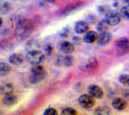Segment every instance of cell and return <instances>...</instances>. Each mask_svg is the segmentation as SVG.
<instances>
[{
    "label": "cell",
    "mask_w": 129,
    "mask_h": 115,
    "mask_svg": "<svg viewBox=\"0 0 129 115\" xmlns=\"http://www.w3.org/2000/svg\"><path fill=\"white\" fill-rule=\"evenodd\" d=\"M31 31H32V24H31L30 21L23 20L17 25V28H16V36L20 39L27 38L30 35Z\"/></svg>",
    "instance_id": "6da1fadb"
},
{
    "label": "cell",
    "mask_w": 129,
    "mask_h": 115,
    "mask_svg": "<svg viewBox=\"0 0 129 115\" xmlns=\"http://www.w3.org/2000/svg\"><path fill=\"white\" fill-rule=\"evenodd\" d=\"M46 76V71L39 64L33 65L31 68V74L29 76V81L32 84H37L41 82Z\"/></svg>",
    "instance_id": "7a4b0ae2"
},
{
    "label": "cell",
    "mask_w": 129,
    "mask_h": 115,
    "mask_svg": "<svg viewBox=\"0 0 129 115\" xmlns=\"http://www.w3.org/2000/svg\"><path fill=\"white\" fill-rule=\"evenodd\" d=\"M25 59L31 65L40 64L44 59V55L40 50H32L29 51L26 54Z\"/></svg>",
    "instance_id": "3957f363"
},
{
    "label": "cell",
    "mask_w": 129,
    "mask_h": 115,
    "mask_svg": "<svg viewBox=\"0 0 129 115\" xmlns=\"http://www.w3.org/2000/svg\"><path fill=\"white\" fill-rule=\"evenodd\" d=\"M116 53L119 55H124L129 51V39L127 37H120L115 43Z\"/></svg>",
    "instance_id": "277c9868"
},
{
    "label": "cell",
    "mask_w": 129,
    "mask_h": 115,
    "mask_svg": "<svg viewBox=\"0 0 129 115\" xmlns=\"http://www.w3.org/2000/svg\"><path fill=\"white\" fill-rule=\"evenodd\" d=\"M105 20L108 22L109 26H114V25L120 23V20H121V16L118 11L108 10L105 14Z\"/></svg>",
    "instance_id": "5b68a950"
},
{
    "label": "cell",
    "mask_w": 129,
    "mask_h": 115,
    "mask_svg": "<svg viewBox=\"0 0 129 115\" xmlns=\"http://www.w3.org/2000/svg\"><path fill=\"white\" fill-rule=\"evenodd\" d=\"M78 103L82 107L90 109L94 106V98L90 94H82L78 98Z\"/></svg>",
    "instance_id": "8992f818"
},
{
    "label": "cell",
    "mask_w": 129,
    "mask_h": 115,
    "mask_svg": "<svg viewBox=\"0 0 129 115\" xmlns=\"http://www.w3.org/2000/svg\"><path fill=\"white\" fill-rule=\"evenodd\" d=\"M88 93L95 99H101L103 96V90L98 85H90L88 88Z\"/></svg>",
    "instance_id": "52a82bcc"
},
{
    "label": "cell",
    "mask_w": 129,
    "mask_h": 115,
    "mask_svg": "<svg viewBox=\"0 0 129 115\" xmlns=\"http://www.w3.org/2000/svg\"><path fill=\"white\" fill-rule=\"evenodd\" d=\"M111 39H112L111 33L108 32V31H104V32H101L98 35L97 42L100 45H106L111 41Z\"/></svg>",
    "instance_id": "ba28073f"
},
{
    "label": "cell",
    "mask_w": 129,
    "mask_h": 115,
    "mask_svg": "<svg viewBox=\"0 0 129 115\" xmlns=\"http://www.w3.org/2000/svg\"><path fill=\"white\" fill-rule=\"evenodd\" d=\"M112 106L118 111H123L127 106V102L122 98H116L112 101Z\"/></svg>",
    "instance_id": "9c48e42d"
},
{
    "label": "cell",
    "mask_w": 129,
    "mask_h": 115,
    "mask_svg": "<svg viewBox=\"0 0 129 115\" xmlns=\"http://www.w3.org/2000/svg\"><path fill=\"white\" fill-rule=\"evenodd\" d=\"M88 24L85 21H79L75 25V31L77 34H84L88 32Z\"/></svg>",
    "instance_id": "30bf717a"
},
{
    "label": "cell",
    "mask_w": 129,
    "mask_h": 115,
    "mask_svg": "<svg viewBox=\"0 0 129 115\" xmlns=\"http://www.w3.org/2000/svg\"><path fill=\"white\" fill-rule=\"evenodd\" d=\"M59 49H60L61 52L69 54V53H72L75 50V46L73 43L64 41V42H61L60 44H59Z\"/></svg>",
    "instance_id": "8fae6325"
},
{
    "label": "cell",
    "mask_w": 129,
    "mask_h": 115,
    "mask_svg": "<svg viewBox=\"0 0 129 115\" xmlns=\"http://www.w3.org/2000/svg\"><path fill=\"white\" fill-rule=\"evenodd\" d=\"M9 61L13 65H21L24 61V56L22 54H13L9 57Z\"/></svg>",
    "instance_id": "7c38bea8"
},
{
    "label": "cell",
    "mask_w": 129,
    "mask_h": 115,
    "mask_svg": "<svg viewBox=\"0 0 129 115\" xmlns=\"http://www.w3.org/2000/svg\"><path fill=\"white\" fill-rule=\"evenodd\" d=\"M97 37H98V34L94 31H88L86 32L84 37H83V41L87 43H93L97 40Z\"/></svg>",
    "instance_id": "4fadbf2b"
},
{
    "label": "cell",
    "mask_w": 129,
    "mask_h": 115,
    "mask_svg": "<svg viewBox=\"0 0 129 115\" xmlns=\"http://www.w3.org/2000/svg\"><path fill=\"white\" fill-rule=\"evenodd\" d=\"M16 103H17V98L12 94L5 95V97L3 98V104L5 105V106H11L15 105Z\"/></svg>",
    "instance_id": "5bb4252c"
},
{
    "label": "cell",
    "mask_w": 129,
    "mask_h": 115,
    "mask_svg": "<svg viewBox=\"0 0 129 115\" xmlns=\"http://www.w3.org/2000/svg\"><path fill=\"white\" fill-rule=\"evenodd\" d=\"M39 48H40V43L37 40H31V41L28 42L26 44L27 52L32 51V50H39Z\"/></svg>",
    "instance_id": "9a60e30c"
},
{
    "label": "cell",
    "mask_w": 129,
    "mask_h": 115,
    "mask_svg": "<svg viewBox=\"0 0 129 115\" xmlns=\"http://www.w3.org/2000/svg\"><path fill=\"white\" fill-rule=\"evenodd\" d=\"M0 92L5 95L11 94L13 92V86L11 84H10V83L3 84L1 87H0Z\"/></svg>",
    "instance_id": "2e32d148"
},
{
    "label": "cell",
    "mask_w": 129,
    "mask_h": 115,
    "mask_svg": "<svg viewBox=\"0 0 129 115\" xmlns=\"http://www.w3.org/2000/svg\"><path fill=\"white\" fill-rule=\"evenodd\" d=\"M11 68L5 62H0V76H5L10 73Z\"/></svg>",
    "instance_id": "e0dca14e"
},
{
    "label": "cell",
    "mask_w": 129,
    "mask_h": 115,
    "mask_svg": "<svg viewBox=\"0 0 129 115\" xmlns=\"http://www.w3.org/2000/svg\"><path fill=\"white\" fill-rule=\"evenodd\" d=\"M108 26L109 24L108 23V22H107L106 20H102L100 21L98 23H97V30L100 31V32H104V31H108Z\"/></svg>",
    "instance_id": "ac0fdd59"
},
{
    "label": "cell",
    "mask_w": 129,
    "mask_h": 115,
    "mask_svg": "<svg viewBox=\"0 0 129 115\" xmlns=\"http://www.w3.org/2000/svg\"><path fill=\"white\" fill-rule=\"evenodd\" d=\"M95 114H100V115H108L111 113L110 109L107 106H100L94 111Z\"/></svg>",
    "instance_id": "d6986e66"
},
{
    "label": "cell",
    "mask_w": 129,
    "mask_h": 115,
    "mask_svg": "<svg viewBox=\"0 0 129 115\" xmlns=\"http://www.w3.org/2000/svg\"><path fill=\"white\" fill-rule=\"evenodd\" d=\"M10 10L9 3L6 1H0V14H6Z\"/></svg>",
    "instance_id": "ffe728a7"
},
{
    "label": "cell",
    "mask_w": 129,
    "mask_h": 115,
    "mask_svg": "<svg viewBox=\"0 0 129 115\" xmlns=\"http://www.w3.org/2000/svg\"><path fill=\"white\" fill-rule=\"evenodd\" d=\"M120 14L121 16V18L129 19V5H125L120 9Z\"/></svg>",
    "instance_id": "44dd1931"
},
{
    "label": "cell",
    "mask_w": 129,
    "mask_h": 115,
    "mask_svg": "<svg viewBox=\"0 0 129 115\" xmlns=\"http://www.w3.org/2000/svg\"><path fill=\"white\" fill-rule=\"evenodd\" d=\"M119 81L121 84L126 87H129V74H122L120 76Z\"/></svg>",
    "instance_id": "7402d4cb"
},
{
    "label": "cell",
    "mask_w": 129,
    "mask_h": 115,
    "mask_svg": "<svg viewBox=\"0 0 129 115\" xmlns=\"http://www.w3.org/2000/svg\"><path fill=\"white\" fill-rule=\"evenodd\" d=\"M96 66H97L96 59L93 58V59H90V60H88V63H87V65H86V68H87L88 70H89V69H94Z\"/></svg>",
    "instance_id": "603a6c76"
},
{
    "label": "cell",
    "mask_w": 129,
    "mask_h": 115,
    "mask_svg": "<svg viewBox=\"0 0 129 115\" xmlns=\"http://www.w3.org/2000/svg\"><path fill=\"white\" fill-rule=\"evenodd\" d=\"M61 113L64 114V115H75V114H77V112L71 107H67V108L63 109Z\"/></svg>",
    "instance_id": "cb8c5ba5"
},
{
    "label": "cell",
    "mask_w": 129,
    "mask_h": 115,
    "mask_svg": "<svg viewBox=\"0 0 129 115\" xmlns=\"http://www.w3.org/2000/svg\"><path fill=\"white\" fill-rule=\"evenodd\" d=\"M74 60V58H73L72 56H70V55H67V56H65L64 58H63V63H64L65 66L67 67H70L71 65L73 64V61Z\"/></svg>",
    "instance_id": "d4e9b609"
},
{
    "label": "cell",
    "mask_w": 129,
    "mask_h": 115,
    "mask_svg": "<svg viewBox=\"0 0 129 115\" xmlns=\"http://www.w3.org/2000/svg\"><path fill=\"white\" fill-rule=\"evenodd\" d=\"M44 114L45 115H56L57 114V111L55 110V109L52 108V107H49L48 108L47 110H45L44 112Z\"/></svg>",
    "instance_id": "484cf974"
},
{
    "label": "cell",
    "mask_w": 129,
    "mask_h": 115,
    "mask_svg": "<svg viewBox=\"0 0 129 115\" xmlns=\"http://www.w3.org/2000/svg\"><path fill=\"white\" fill-rule=\"evenodd\" d=\"M69 33V27L64 28V29H62V31L61 32V36H62V37L68 36Z\"/></svg>",
    "instance_id": "4316f807"
},
{
    "label": "cell",
    "mask_w": 129,
    "mask_h": 115,
    "mask_svg": "<svg viewBox=\"0 0 129 115\" xmlns=\"http://www.w3.org/2000/svg\"><path fill=\"white\" fill-rule=\"evenodd\" d=\"M99 11H100L101 13H105V14H106L107 11H108V8L107 6H101V7H99Z\"/></svg>",
    "instance_id": "83f0119b"
},
{
    "label": "cell",
    "mask_w": 129,
    "mask_h": 115,
    "mask_svg": "<svg viewBox=\"0 0 129 115\" xmlns=\"http://www.w3.org/2000/svg\"><path fill=\"white\" fill-rule=\"evenodd\" d=\"M45 49H46V51L48 52V54H50V52H51V50H52V48H51L49 45H48V46L45 48Z\"/></svg>",
    "instance_id": "f1b7e54d"
},
{
    "label": "cell",
    "mask_w": 129,
    "mask_h": 115,
    "mask_svg": "<svg viewBox=\"0 0 129 115\" xmlns=\"http://www.w3.org/2000/svg\"><path fill=\"white\" fill-rule=\"evenodd\" d=\"M47 1H48V2H49V3H54L55 0H47Z\"/></svg>",
    "instance_id": "f546056e"
},
{
    "label": "cell",
    "mask_w": 129,
    "mask_h": 115,
    "mask_svg": "<svg viewBox=\"0 0 129 115\" xmlns=\"http://www.w3.org/2000/svg\"><path fill=\"white\" fill-rule=\"evenodd\" d=\"M125 3H126V5H129V0H125Z\"/></svg>",
    "instance_id": "4dcf8cb0"
},
{
    "label": "cell",
    "mask_w": 129,
    "mask_h": 115,
    "mask_svg": "<svg viewBox=\"0 0 129 115\" xmlns=\"http://www.w3.org/2000/svg\"><path fill=\"white\" fill-rule=\"evenodd\" d=\"M2 25V19H1V17H0V26Z\"/></svg>",
    "instance_id": "1f68e13d"
}]
</instances>
